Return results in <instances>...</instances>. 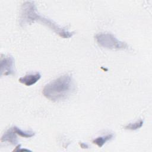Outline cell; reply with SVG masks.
I'll use <instances>...</instances> for the list:
<instances>
[{
	"instance_id": "cell-1",
	"label": "cell",
	"mask_w": 152,
	"mask_h": 152,
	"mask_svg": "<svg viewBox=\"0 0 152 152\" xmlns=\"http://www.w3.org/2000/svg\"><path fill=\"white\" fill-rule=\"evenodd\" d=\"M74 90L72 77L65 74L46 84L42 93L48 99L57 102L66 99Z\"/></svg>"
},
{
	"instance_id": "cell-2",
	"label": "cell",
	"mask_w": 152,
	"mask_h": 152,
	"mask_svg": "<svg viewBox=\"0 0 152 152\" xmlns=\"http://www.w3.org/2000/svg\"><path fill=\"white\" fill-rule=\"evenodd\" d=\"M23 7L24 8L22 10L23 12L21 17V24L31 23L35 20H40L42 23L48 26L61 37L64 38H69L72 37L74 34L73 32H69L59 27L51 20L38 15L36 13L35 6L33 4H30V2H28L27 5H24Z\"/></svg>"
},
{
	"instance_id": "cell-3",
	"label": "cell",
	"mask_w": 152,
	"mask_h": 152,
	"mask_svg": "<svg viewBox=\"0 0 152 152\" xmlns=\"http://www.w3.org/2000/svg\"><path fill=\"white\" fill-rule=\"evenodd\" d=\"M95 38L97 43L103 48L116 49L128 48L126 43L119 41L110 33H99L96 35Z\"/></svg>"
},
{
	"instance_id": "cell-4",
	"label": "cell",
	"mask_w": 152,
	"mask_h": 152,
	"mask_svg": "<svg viewBox=\"0 0 152 152\" xmlns=\"http://www.w3.org/2000/svg\"><path fill=\"white\" fill-rule=\"evenodd\" d=\"M14 59L11 56L5 57L1 61V75H9L14 74Z\"/></svg>"
},
{
	"instance_id": "cell-5",
	"label": "cell",
	"mask_w": 152,
	"mask_h": 152,
	"mask_svg": "<svg viewBox=\"0 0 152 152\" xmlns=\"http://www.w3.org/2000/svg\"><path fill=\"white\" fill-rule=\"evenodd\" d=\"M41 78V75L39 72L30 73L19 78L18 81L27 86H30L34 84Z\"/></svg>"
},
{
	"instance_id": "cell-6",
	"label": "cell",
	"mask_w": 152,
	"mask_h": 152,
	"mask_svg": "<svg viewBox=\"0 0 152 152\" xmlns=\"http://www.w3.org/2000/svg\"><path fill=\"white\" fill-rule=\"evenodd\" d=\"M15 132L13 128L9 129L7 131L1 138V141H8L11 143L13 145H16L18 143V140L17 138V136L15 135Z\"/></svg>"
},
{
	"instance_id": "cell-7",
	"label": "cell",
	"mask_w": 152,
	"mask_h": 152,
	"mask_svg": "<svg viewBox=\"0 0 152 152\" xmlns=\"http://www.w3.org/2000/svg\"><path fill=\"white\" fill-rule=\"evenodd\" d=\"M113 134H108L105 136L99 137L93 140V142L96 144L99 147H102L107 141L110 140L113 138Z\"/></svg>"
},
{
	"instance_id": "cell-8",
	"label": "cell",
	"mask_w": 152,
	"mask_h": 152,
	"mask_svg": "<svg viewBox=\"0 0 152 152\" xmlns=\"http://www.w3.org/2000/svg\"><path fill=\"white\" fill-rule=\"evenodd\" d=\"M14 130L15 131V133L18 135H19L20 137H24V138H30L33 137L35 135V133L33 131H24L20 129L17 126H14L13 127Z\"/></svg>"
},
{
	"instance_id": "cell-9",
	"label": "cell",
	"mask_w": 152,
	"mask_h": 152,
	"mask_svg": "<svg viewBox=\"0 0 152 152\" xmlns=\"http://www.w3.org/2000/svg\"><path fill=\"white\" fill-rule=\"evenodd\" d=\"M143 125V121L142 119H140L138 121H137L134 123H130L128 125H126L124 128L125 129L129 130H137L140 128Z\"/></svg>"
},
{
	"instance_id": "cell-10",
	"label": "cell",
	"mask_w": 152,
	"mask_h": 152,
	"mask_svg": "<svg viewBox=\"0 0 152 152\" xmlns=\"http://www.w3.org/2000/svg\"><path fill=\"white\" fill-rule=\"evenodd\" d=\"M80 145L81 147H82V148H87L88 147V145H87V144H84V143H83V142L80 143Z\"/></svg>"
}]
</instances>
